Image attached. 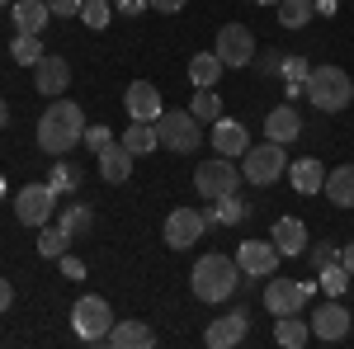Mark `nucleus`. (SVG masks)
I'll use <instances>...</instances> for the list:
<instances>
[{"label": "nucleus", "mask_w": 354, "mask_h": 349, "mask_svg": "<svg viewBox=\"0 0 354 349\" xmlns=\"http://www.w3.org/2000/svg\"><path fill=\"white\" fill-rule=\"evenodd\" d=\"M189 288L198 302H227V297L241 288V265L232 260V255H203L198 265L189 269Z\"/></svg>", "instance_id": "2"}, {"label": "nucleus", "mask_w": 354, "mask_h": 349, "mask_svg": "<svg viewBox=\"0 0 354 349\" xmlns=\"http://www.w3.org/2000/svg\"><path fill=\"white\" fill-rule=\"evenodd\" d=\"M81 165H53V180H48V185L57 189V194H76V189H81Z\"/></svg>", "instance_id": "35"}, {"label": "nucleus", "mask_w": 354, "mask_h": 349, "mask_svg": "<svg viewBox=\"0 0 354 349\" xmlns=\"http://www.w3.org/2000/svg\"><path fill=\"white\" fill-rule=\"evenodd\" d=\"M123 109H128V118H142V123H156L165 113L161 104V90L151 81H133L128 90H123Z\"/></svg>", "instance_id": "14"}, {"label": "nucleus", "mask_w": 354, "mask_h": 349, "mask_svg": "<svg viewBox=\"0 0 354 349\" xmlns=\"http://www.w3.org/2000/svg\"><path fill=\"white\" fill-rule=\"evenodd\" d=\"M218 227H241L245 217H250V203H245L241 194H227V198H218Z\"/></svg>", "instance_id": "32"}, {"label": "nucleus", "mask_w": 354, "mask_h": 349, "mask_svg": "<svg viewBox=\"0 0 354 349\" xmlns=\"http://www.w3.org/2000/svg\"><path fill=\"white\" fill-rule=\"evenodd\" d=\"M5 123H10V104L0 100V128H5Z\"/></svg>", "instance_id": "47"}, {"label": "nucleus", "mask_w": 354, "mask_h": 349, "mask_svg": "<svg viewBox=\"0 0 354 349\" xmlns=\"http://www.w3.org/2000/svg\"><path fill=\"white\" fill-rule=\"evenodd\" d=\"M76 142H85V109L76 100L57 95L53 104L43 109V118H38V147L48 156H66Z\"/></svg>", "instance_id": "1"}, {"label": "nucleus", "mask_w": 354, "mask_h": 349, "mask_svg": "<svg viewBox=\"0 0 354 349\" xmlns=\"http://www.w3.org/2000/svg\"><path fill=\"white\" fill-rule=\"evenodd\" d=\"M113 10L133 19V15H147V10H151V0H113Z\"/></svg>", "instance_id": "42"}, {"label": "nucleus", "mask_w": 354, "mask_h": 349, "mask_svg": "<svg viewBox=\"0 0 354 349\" xmlns=\"http://www.w3.org/2000/svg\"><path fill=\"white\" fill-rule=\"evenodd\" d=\"M340 265L350 269V279H354V241H350V245H345V250H340Z\"/></svg>", "instance_id": "46"}, {"label": "nucleus", "mask_w": 354, "mask_h": 349, "mask_svg": "<svg viewBox=\"0 0 354 349\" xmlns=\"http://www.w3.org/2000/svg\"><path fill=\"white\" fill-rule=\"evenodd\" d=\"M10 57H15L19 66H38L48 53H43V38H38V33H15V38H10Z\"/></svg>", "instance_id": "29"}, {"label": "nucleus", "mask_w": 354, "mask_h": 349, "mask_svg": "<svg viewBox=\"0 0 354 349\" xmlns=\"http://www.w3.org/2000/svg\"><path fill=\"white\" fill-rule=\"evenodd\" d=\"M260 5H279V0H260Z\"/></svg>", "instance_id": "49"}, {"label": "nucleus", "mask_w": 354, "mask_h": 349, "mask_svg": "<svg viewBox=\"0 0 354 349\" xmlns=\"http://www.w3.org/2000/svg\"><path fill=\"white\" fill-rule=\"evenodd\" d=\"M236 265H241V274L270 279L274 269H279V245H274V241H241V250H236Z\"/></svg>", "instance_id": "15"}, {"label": "nucleus", "mask_w": 354, "mask_h": 349, "mask_svg": "<svg viewBox=\"0 0 354 349\" xmlns=\"http://www.w3.org/2000/svg\"><path fill=\"white\" fill-rule=\"evenodd\" d=\"M317 288H322L326 297H345V288H350V269H345V265L317 269Z\"/></svg>", "instance_id": "34"}, {"label": "nucleus", "mask_w": 354, "mask_h": 349, "mask_svg": "<svg viewBox=\"0 0 354 349\" xmlns=\"http://www.w3.org/2000/svg\"><path fill=\"white\" fill-rule=\"evenodd\" d=\"M81 19L90 28H109V19H113L109 0H81Z\"/></svg>", "instance_id": "36"}, {"label": "nucleus", "mask_w": 354, "mask_h": 349, "mask_svg": "<svg viewBox=\"0 0 354 349\" xmlns=\"http://www.w3.org/2000/svg\"><path fill=\"white\" fill-rule=\"evenodd\" d=\"M250 66H255L260 76H279V71H283V57H279V53H255Z\"/></svg>", "instance_id": "40"}, {"label": "nucleus", "mask_w": 354, "mask_h": 349, "mask_svg": "<svg viewBox=\"0 0 354 349\" xmlns=\"http://www.w3.org/2000/svg\"><path fill=\"white\" fill-rule=\"evenodd\" d=\"M194 189L203 198H227V194L241 189V165H232V156H213L194 170Z\"/></svg>", "instance_id": "8"}, {"label": "nucleus", "mask_w": 354, "mask_h": 349, "mask_svg": "<svg viewBox=\"0 0 354 349\" xmlns=\"http://www.w3.org/2000/svg\"><path fill=\"white\" fill-rule=\"evenodd\" d=\"M265 137H270V142H283V147H288V142H298V137H302L298 109H293V104L270 109V113H265Z\"/></svg>", "instance_id": "18"}, {"label": "nucleus", "mask_w": 354, "mask_h": 349, "mask_svg": "<svg viewBox=\"0 0 354 349\" xmlns=\"http://www.w3.org/2000/svg\"><path fill=\"white\" fill-rule=\"evenodd\" d=\"M279 175H288V156H283V142H270V137H265L260 147L250 142V151L241 156V180H250V185L265 189V185H274Z\"/></svg>", "instance_id": "4"}, {"label": "nucleus", "mask_w": 354, "mask_h": 349, "mask_svg": "<svg viewBox=\"0 0 354 349\" xmlns=\"http://www.w3.org/2000/svg\"><path fill=\"white\" fill-rule=\"evenodd\" d=\"M213 53L222 57V66H250L255 62V33L245 24H222L218 28V43H213Z\"/></svg>", "instance_id": "10"}, {"label": "nucleus", "mask_w": 354, "mask_h": 349, "mask_svg": "<svg viewBox=\"0 0 354 349\" xmlns=\"http://www.w3.org/2000/svg\"><path fill=\"white\" fill-rule=\"evenodd\" d=\"M307 260H312V269H326V265H340V250L335 245H307Z\"/></svg>", "instance_id": "39"}, {"label": "nucleus", "mask_w": 354, "mask_h": 349, "mask_svg": "<svg viewBox=\"0 0 354 349\" xmlns=\"http://www.w3.org/2000/svg\"><path fill=\"white\" fill-rule=\"evenodd\" d=\"M245 335H250V317H245V307H236V312H227V317H213V321H208L203 345H208V349H232V345H241Z\"/></svg>", "instance_id": "12"}, {"label": "nucleus", "mask_w": 354, "mask_h": 349, "mask_svg": "<svg viewBox=\"0 0 354 349\" xmlns=\"http://www.w3.org/2000/svg\"><path fill=\"white\" fill-rule=\"evenodd\" d=\"M104 345H118V349H151V345H156V330H151L147 321H113Z\"/></svg>", "instance_id": "21"}, {"label": "nucleus", "mask_w": 354, "mask_h": 349, "mask_svg": "<svg viewBox=\"0 0 354 349\" xmlns=\"http://www.w3.org/2000/svg\"><path fill=\"white\" fill-rule=\"evenodd\" d=\"M322 194H326L335 208H354V165H335V170H326Z\"/></svg>", "instance_id": "25"}, {"label": "nucleus", "mask_w": 354, "mask_h": 349, "mask_svg": "<svg viewBox=\"0 0 354 349\" xmlns=\"http://www.w3.org/2000/svg\"><path fill=\"white\" fill-rule=\"evenodd\" d=\"M0 198H5V175H0Z\"/></svg>", "instance_id": "48"}, {"label": "nucleus", "mask_w": 354, "mask_h": 349, "mask_svg": "<svg viewBox=\"0 0 354 349\" xmlns=\"http://www.w3.org/2000/svg\"><path fill=\"white\" fill-rule=\"evenodd\" d=\"M222 71H227V66H222L218 53H194L189 57V81H194V90H213Z\"/></svg>", "instance_id": "26"}, {"label": "nucleus", "mask_w": 354, "mask_h": 349, "mask_svg": "<svg viewBox=\"0 0 354 349\" xmlns=\"http://www.w3.org/2000/svg\"><path fill=\"white\" fill-rule=\"evenodd\" d=\"M260 297H265V307H270V317H288V312H302L312 297H317V283L307 279V283H298V279H265V288H260Z\"/></svg>", "instance_id": "6"}, {"label": "nucleus", "mask_w": 354, "mask_h": 349, "mask_svg": "<svg viewBox=\"0 0 354 349\" xmlns=\"http://www.w3.org/2000/svg\"><path fill=\"white\" fill-rule=\"evenodd\" d=\"M57 227H62L71 241H81V236H90V227H95V208H90V203H62V208H57Z\"/></svg>", "instance_id": "22"}, {"label": "nucleus", "mask_w": 354, "mask_h": 349, "mask_svg": "<svg viewBox=\"0 0 354 349\" xmlns=\"http://www.w3.org/2000/svg\"><path fill=\"white\" fill-rule=\"evenodd\" d=\"M109 142H118V137H113V128H104V123H90V128H85V147H90L95 156H100Z\"/></svg>", "instance_id": "37"}, {"label": "nucleus", "mask_w": 354, "mask_h": 349, "mask_svg": "<svg viewBox=\"0 0 354 349\" xmlns=\"http://www.w3.org/2000/svg\"><path fill=\"white\" fill-rule=\"evenodd\" d=\"M100 175H104L109 185H123V180L133 175V151H128L123 142H109V147L100 151Z\"/></svg>", "instance_id": "23"}, {"label": "nucleus", "mask_w": 354, "mask_h": 349, "mask_svg": "<svg viewBox=\"0 0 354 349\" xmlns=\"http://www.w3.org/2000/svg\"><path fill=\"white\" fill-rule=\"evenodd\" d=\"M0 5H10V0H0Z\"/></svg>", "instance_id": "50"}, {"label": "nucleus", "mask_w": 354, "mask_h": 349, "mask_svg": "<svg viewBox=\"0 0 354 349\" xmlns=\"http://www.w3.org/2000/svg\"><path fill=\"white\" fill-rule=\"evenodd\" d=\"M133 156H147V151H156L161 147V133H156V123H142V118H133V128H123V137H118Z\"/></svg>", "instance_id": "28"}, {"label": "nucleus", "mask_w": 354, "mask_h": 349, "mask_svg": "<svg viewBox=\"0 0 354 349\" xmlns=\"http://www.w3.org/2000/svg\"><path fill=\"white\" fill-rule=\"evenodd\" d=\"M203 232H208V222H203V213L198 208H175V213L165 217V245L170 250H189L194 241H203Z\"/></svg>", "instance_id": "11"}, {"label": "nucleus", "mask_w": 354, "mask_h": 349, "mask_svg": "<svg viewBox=\"0 0 354 349\" xmlns=\"http://www.w3.org/2000/svg\"><path fill=\"white\" fill-rule=\"evenodd\" d=\"M189 113L198 118V123H218V118H222V100H218V90H194Z\"/></svg>", "instance_id": "33"}, {"label": "nucleus", "mask_w": 354, "mask_h": 349, "mask_svg": "<svg viewBox=\"0 0 354 349\" xmlns=\"http://www.w3.org/2000/svg\"><path fill=\"white\" fill-rule=\"evenodd\" d=\"M317 15V0H279V24L283 28H307Z\"/></svg>", "instance_id": "30"}, {"label": "nucleus", "mask_w": 354, "mask_h": 349, "mask_svg": "<svg viewBox=\"0 0 354 349\" xmlns=\"http://www.w3.org/2000/svg\"><path fill=\"white\" fill-rule=\"evenodd\" d=\"M10 19H15V33H43L48 19H53V10H48V0H15Z\"/></svg>", "instance_id": "19"}, {"label": "nucleus", "mask_w": 354, "mask_h": 349, "mask_svg": "<svg viewBox=\"0 0 354 349\" xmlns=\"http://www.w3.org/2000/svg\"><path fill=\"white\" fill-rule=\"evenodd\" d=\"M307 100L322 109V113L350 109V100H354L350 71H345V66H312V76H307Z\"/></svg>", "instance_id": "3"}, {"label": "nucleus", "mask_w": 354, "mask_h": 349, "mask_svg": "<svg viewBox=\"0 0 354 349\" xmlns=\"http://www.w3.org/2000/svg\"><path fill=\"white\" fill-rule=\"evenodd\" d=\"M185 5H189V0H151V10H156V15H180Z\"/></svg>", "instance_id": "44"}, {"label": "nucleus", "mask_w": 354, "mask_h": 349, "mask_svg": "<svg viewBox=\"0 0 354 349\" xmlns=\"http://www.w3.org/2000/svg\"><path fill=\"white\" fill-rule=\"evenodd\" d=\"M288 180H293L298 194H317V189L326 185V170H322L317 156H307V161H288Z\"/></svg>", "instance_id": "27"}, {"label": "nucleus", "mask_w": 354, "mask_h": 349, "mask_svg": "<svg viewBox=\"0 0 354 349\" xmlns=\"http://www.w3.org/2000/svg\"><path fill=\"white\" fill-rule=\"evenodd\" d=\"M66 250H71V236L62 227H38V255L43 260H62Z\"/></svg>", "instance_id": "31"}, {"label": "nucleus", "mask_w": 354, "mask_h": 349, "mask_svg": "<svg viewBox=\"0 0 354 349\" xmlns=\"http://www.w3.org/2000/svg\"><path fill=\"white\" fill-rule=\"evenodd\" d=\"M270 241L279 245V255H307V227L298 217H274Z\"/></svg>", "instance_id": "20"}, {"label": "nucleus", "mask_w": 354, "mask_h": 349, "mask_svg": "<svg viewBox=\"0 0 354 349\" xmlns=\"http://www.w3.org/2000/svg\"><path fill=\"white\" fill-rule=\"evenodd\" d=\"M279 76H283V81H307V76H312V62H307V57H283V71H279Z\"/></svg>", "instance_id": "38"}, {"label": "nucleus", "mask_w": 354, "mask_h": 349, "mask_svg": "<svg viewBox=\"0 0 354 349\" xmlns=\"http://www.w3.org/2000/svg\"><path fill=\"white\" fill-rule=\"evenodd\" d=\"M48 10H53V19L57 15H81V0H48Z\"/></svg>", "instance_id": "43"}, {"label": "nucleus", "mask_w": 354, "mask_h": 349, "mask_svg": "<svg viewBox=\"0 0 354 349\" xmlns=\"http://www.w3.org/2000/svg\"><path fill=\"white\" fill-rule=\"evenodd\" d=\"M57 208H62V203H57L53 185H24L15 194V217H19L24 227H48Z\"/></svg>", "instance_id": "9"}, {"label": "nucleus", "mask_w": 354, "mask_h": 349, "mask_svg": "<svg viewBox=\"0 0 354 349\" xmlns=\"http://www.w3.org/2000/svg\"><path fill=\"white\" fill-rule=\"evenodd\" d=\"M156 133L170 151H180V156H189L198 151V142H203V123L194 118L189 109H165L161 118H156Z\"/></svg>", "instance_id": "5"}, {"label": "nucleus", "mask_w": 354, "mask_h": 349, "mask_svg": "<svg viewBox=\"0 0 354 349\" xmlns=\"http://www.w3.org/2000/svg\"><path fill=\"white\" fill-rule=\"evenodd\" d=\"M213 151L218 156H245L250 151V128H245L241 118H227L222 113L218 123H213Z\"/></svg>", "instance_id": "16"}, {"label": "nucleus", "mask_w": 354, "mask_h": 349, "mask_svg": "<svg viewBox=\"0 0 354 349\" xmlns=\"http://www.w3.org/2000/svg\"><path fill=\"white\" fill-rule=\"evenodd\" d=\"M57 265H62V274H66V279H85V260H76L71 250H66V255H62Z\"/></svg>", "instance_id": "41"}, {"label": "nucleus", "mask_w": 354, "mask_h": 349, "mask_svg": "<svg viewBox=\"0 0 354 349\" xmlns=\"http://www.w3.org/2000/svg\"><path fill=\"white\" fill-rule=\"evenodd\" d=\"M66 85H71V66H66L62 57H53V53H48L43 62H38V66H33V90H38V95L57 100V95H62Z\"/></svg>", "instance_id": "17"}, {"label": "nucleus", "mask_w": 354, "mask_h": 349, "mask_svg": "<svg viewBox=\"0 0 354 349\" xmlns=\"http://www.w3.org/2000/svg\"><path fill=\"white\" fill-rule=\"evenodd\" d=\"M274 340H279L283 349H302V345H312V326L302 321V312L274 317Z\"/></svg>", "instance_id": "24"}, {"label": "nucleus", "mask_w": 354, "mask_h": 349, "mask_svg": "<svg viewBox=\"0 0 354 349\" xmlns=\"http://www.w3.org/2000/svg\"><path fill=\"white\" fill-rule=\"evenodd\" d=\"M109 326H113V312L104 297H76V307H71V330L81 335V340H90V345H104L109 340Z\"/></svg>", "instance_id": "7"}, {"label": "nucleus", "mask_w": 354, "mask_h": 349, "mask_svg": "<svg viewBox=\"0 0 354 349\" xmlns=\"http://www.w3.org/2000/svg\"><path fill=\"white\" fill-rule=\"evenodd\" d=\"M10 307H15V283L0 279V312H10Z\"/></svg>", "instance_id": "45"}, {"label": "nucleus", "mask_w": 354, "mask_h": 349, "mask_svg": "<svg viewBox=\"0 0 354 349\" xmlns=\"http://www.w3.org/2000/svg\"><path fill=\"white\" fill-rule=\"evenodd\" d=\"M307 326H312V340L335 345V340H345V335H350V312H345V302H340V297H330V302L317 307V317H312Z\"/></svg>", "instance_id": "13"}]
</instances>
